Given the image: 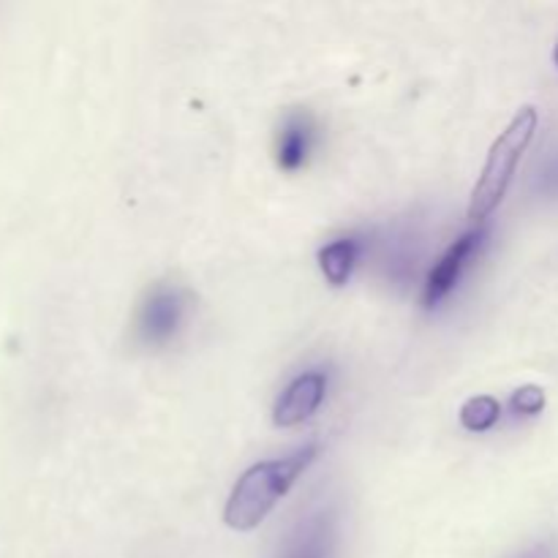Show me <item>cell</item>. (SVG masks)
Wrapping results in <instances>:
<instances>
[{
  "label": "cell",
  "mask_w": 558,
  "mask_h": 558,
  "mask_svg": "<svg viewBox=\"0 0 558 558\" xmlns=\"http://www.w3.org/2000/svg\"><path fill=\"white\" fill-rule=\"evenodd\" d=\"M319 447L305 445L294 450L292 456L272 458V461H262L251 466L243 477L234 483L232 494L227 499V510H223V521L229 529L238 532H251L259 526L278 501L289 494L300 474L314 463Z\"/></svg>",
  "instance_id": "obj_1"
},
{
  "label": "cell",
  "mask_w": 558,
  "mask_h": 558,
  "mask_svg": "<svg viewBox=\"0 0 558 558\" xmlns=\"http://www.w3.org/2000/svg\"><path fill=\"white\" fill-rule=\"evenodd\" d=\"M539 114L534 107H523L521 112L512 118V123L507 125L499 134V140L490 145L488 158H485V167L480 172L477 185L472 191V199H469V218L472 221H485L496 207L505 199L507 189H510L512 178H515V169L521 163L523 153L532 145L534 131H537Z\"/></svg>",
  "instance_id": "obj_2"
},
{
  "label": "cell",
  "mask_w": 558,
  "mask_h": 558,
  "mask_svg": "<svg viewBox=\"0 0 558 558\" xmlns=\"http://www.w3.org/2000/svg\"><path fill=\"white\" fill-rule=\"evenodd\" d=\"M189 314V294L178 283H153L140 300L134 336L145 349H161L174 341Z\"/></svg>",
  "instance_id": "obj_3"
},
{
  "label": "cell",
  "mask_w": 558,
  "mask_h": 558,
  "mask_svg": "<svg viewBox=\"0 0 558 558\" xmlns=\"http://www.w3.org/2000/svg\"><path fill=\"white\" fill-rule=\"evenodd\" d=\"M488 238V229L477 227L472 232L461 234L450 248L441 254V259L436 262L434 270L428 272V281L423 289V305L425 308H436L452 289L458 287V281L463 278V272L469 270V265L474 262V256L480 254V248L485 245Z\"/></svg>",
  "instance_id": "obj_4"
},
{
  "label": "cell",
  "mask_w": 558,
  "mask_h": 558,
  "mask_svg": "<svg viewBox=\"0 0 558 558\" xmlns=\"http://www.w3.org/2000/svg\"><path fill=\"white\" fill-rule=\"evenodd\" d=\"M327 392V374L325 371H308L300 374L298 379L289 381L287 390L276 401L272 409V423L278 428H294V425L305 423L316 409L325 403Z\"/></svg>",
  "instance_id": "obj_5"
},
{
  "label": "cell",
  "mask_w": 558,
  "mask_h": 558,
  "mask_svg": "<svg viewBox=\"0 0 558 558\" xmlns=\"http://www.w3.org/2000/svg\"><path fill=\"white\" fill-rule=\"evenodd\" d=\"M332 548H336V518L330 510H316L294 526L278 558H332Z\"/></svg>",
  "instance_id": "obj_6"
},
{
  "label": "cell",
  "mask_w": 558,
  "mask_h": 558,
  "mask_svg": "<svg viewBox=\"0 0 558 558\" xmlns=\"http://www.w3.org/2000/svg\"><path fill=\"white\" fill-rule=\"evenodd\" d=\"M316 123L308 112H292L283 118L276 136V161L283 172L308 167L316 147Z\"/></svg>",
  "instance_id": "obj_7"
},
{
  "label": "cell",
  "mask_w": 558,
  "mask_h": 558,
  "mask_svg": "<svg viewBox=\"0 0 558 558\" xmlns=\"http://www.w3.org/2000/svg\"><path fill=\"white\" fill-rule=\"evenodd\" d=\"M360 254H363V243L354 238H341L336 243L325 245L319 251V267L325 272L327 281L332 287H343V283L352 278L354 265L360 262Z\"/></svg>",
  "instance_id": "obj_8"
},
{
  "label": "cell",
  "mask_w": 558,
  "mask_h": 558,
  "mask_svg": "<svg viewBox=\"0 0 558 558\" xmlns=\"http://www.w3.org/2000/svg\"><path fill=\"white\" fill-rule=\"evenodd\" d=\"M501 417V403L494 396H474L461 407V425L472 434H485Z\"/></svg>",
  "instance_id": "obj_9"
},
{
  "label": "cell",
  "mask_w": 558,
  "mask_h": 558,
  "mask_svg": "<svg viewBox=\"0 0 558 558\" xmlns=\"http://www.w3.org/2000/svg\"><path fill=\"white\" fill-rule=\"evenodd\" d=\"M512 409H515L518 414H523V417H534V414H539L545 409V392L534 385L521 387V390H515V396H512Z\"/></svg>",
  "instance_id": "obj_10"
},
{
  "label": "cell",
  "mask_w": 558,
  "mask_h": 558,
  "mask_svg": "<svg viewBox=\"0 0 558 558\" xmlns=\"http://www.w3.org/2000/svg\"><path fill=\"white\" fill-rule=\"evenodd\" d=\"M543 189L545 191H558V156L550 158V163L543 172Z\"/></svg>",
  "instance_id": "obj_11"
},
{
  "label": "cell",
  "mask_w": 558,
  "mask_h": 558,
  "mask_svg": "<svg viewBox=\"0 0 558 558\" xmlns=\"http://www.w3.org/2000/svg\"><path fill=\"white\" fill-rule=\"evenodd\" d=\"M518 558H554V554H550V548H532V550H526V554H521Z\"/></svg>",
  "instance_id": "obj_12"
},
{
  "label": "cell",
  "mask_w": 558,
  "mask_h": 558,
  "mask_svg": "<svg viewBox=\"0 0 558 558\" xmlns=\"http://www.w3.org/2000/svg\"><path fill=\"white\" fill-rule=\"evenodd\" d=\"M556 65H558V47H556Z\"/></svg>",
  "instance_id": "obj_13"
}]
</instances>
